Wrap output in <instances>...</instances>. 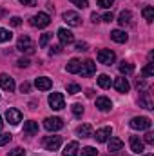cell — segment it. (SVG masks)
Listing matches in <instances>:
<instances>
[{
    "mask_svg": "<svg viewBox=\"0 0 154 156\" xmlns=\"http://www.w3.org/2000/svg\"><path fill=\"white\" fill-rule=\"evenodd\" d=\"M114 20V15L113 13H105L103 15V22H113Z\"/></svg>",
    "mask_w": 154,
    "mask_h": 156,
    "instance_id": "bcb514c9",
    "label": "cell"
},
{
    "mask_svg": "<svg viewBox=\"0 0 154 156\" xmlns=\"http://www.w3.org/2000/svg\"><path fill=\"white\" fill-rule=\"evenodd\" d=\"M51 38H53V35H51V33H44V35L40 37L38 45H40V47H45V45L49 44V40H51Z\"/></svg>",
    "mask_w": 154,
    "mask_h": 156,
    "instance_id": "4dcf8cb0",
    "label": "cell"
},
{
    "mask_svg": "<svg viewBox=\"0 0 154 156\" xmlns=\"http://www.w3.org/2000/svg\"><path fill=\"white\" fill-rule=\"evenodd\" d=\"M76 134L80 138H89V136L93 134V127H91L89 123H83V125H80L76 129Z\"/></svg>",
    "mask_w": 154,
    "mask_h": 156,
    "instance_id": "cb8c5ba5",
    "label": "cell"
},
{
    "mask_svg": "<svg viewBox=\"0 0 154 156\" xmlns=\"http://www.w3.org/2000/svg\"><path fill=\"white\" fill-rule=\"evenodd\" d=\"M96 154H98V151L94 147H91V145H87V147L82 149V156H96Z\"/></svg>",
    "mask_w": 154,
    "mask_h": 156,
    "instance_id": "1f68e13d",
    "label": "cell"
},
{
    "mask_svg": "<svg viewBox=\"0 0 154 156\" xmlns=\"http://www.w3.org/2000/svg\"><path fill=\"white\" fill-rule=\"evenodd\" d=\"M142 15H143V18H145L149 24H152V20H154V7H152V5H145V7L142 9Z\"/></svg>",
    "mask_w": 154,
    "mask_h": 156,
    "instance_id": "4316f807",
    "label": "cell"
},
{
    "mask_svg": "<svg viewBox=\"0 0 154 156\" xmlns=\"http://www.w3.org/2000/svg\"><path fill=\"white\" fill-rule=\"evenodd\" d=\"M143 140H145L143 144H149V145H154V133H147Z\"/></svg>",
    "mask_w": 154,
    "mask_h": 156,
    "instance_id": "ab89813d",
    "label": "cell"
},
{
    "mask_svg": "<svg viewBox=\"0 0 154 156\" xmlns=\"http://www.w3.org/2000/svg\"><path fill=\"white\" fill-rule=\"evenodd\" d=\"M69 2H73L76 7H80V9H85L87 5H89V2L87 0H69Z\"/></svg>",
    "mask_w": 154,
    "mask_h": 156,
    "instance_id": "74e56055",
    "label": "cell"
},
{
    "mask_svg": "<svg viewBox=\"0 0 154 156\" xmlns=\"http://www.w3.org/2000/svg\"><path fill=\"white\" fill-rule=\"evenodd\" d=\"M85 94H87L89 98H93V96H94V91H93V89H87V91H85Z\"/></svg>",
    "mask_w": 154,
    "mask_h": 156,
    "instance_id": "c3c4849f",
    "label": "cell"
},
{
    "mask_svg": "<svg viewBox=\"0 0 154 156\" xmlns=\"http://www.w3.org/2000/svg\"><path fill=\"white\" fill-rule=\"evenodd\" d=\"M143 156H154V154H143Z\"/></svg>",
    "mask_w": 154,
    "mask_h": 156,
    "instance_id": "f5cc1de1",
    "label": "cell"
},
{
    "mask_svg": "<svg viewBox=\"0 0 154 156\" xmlns=\"http://www.w3.org/2000/svg\"><path fill=\"white\" fill-rule=\"evenodd\" d=\"M67 93H69V94H78V93H82V89H80L78 83H69V85H67Z\"/></svg>",
    "mask_w": 154,
    "mask_h": 156,
    "instance_id": "836d02e7",
    "label": "cell"
},
{
    "mask_svg": "<svg viewBox=\"0 0 154 156\" xmlns=\"http://www.w3.org/2000/svg\"><path fill=\"white\" fill-rule=\"evenodd\" d=\"M76 51H87V44H85V42H78L76 44Z\"/></svg>",
    "mask_w": 154,
    "mask_h": 156,
    "instance_id": "f6af8a7d",
    "label": "cell"
},
{
    "mask_svg": "<svg viewBox=\"0 0 154 156\" xmlns=\"http://www.w3.org/2000/svg\"><path fill=\"white\" fill-rule=\"evenodd\" d=\"M20 4H24V5H27V7H33L35 4H37V0H18Z\"/></svg>",
    "mask_w": 154,
    "mask_h": 156,
    "instance_id": "ee69618b",
    "label": "cell"
},
{
    "mask_svg": "<svg viewBox=\"0 0 154 156\" xmlns=\"http://www.w3.org/2000/svg\"><path fill=\"white\" fill-rule=\"evenodd\" d=\"M2 127H4V122H2V116H0V131H2Z\"/></svg>",
    "mask_w": 154,
    "mask_h": 156,
    "instance_id": "f907efd6",
    "label": "cell"
},
{
    "mask_svg": "<svg viewBox=\"0 0 154 156\" xmlns=\"http://www.w3.org/2000/svg\"><path fill=\"white\" fill-rule=\"evenodd\" d=\"M35 85H37L38 91H49V89L53 87V80L47 78V76H38L35 80Z\"/></svg>",
    "mask_w": 154,
    "mask_h": 156,
    "instance_id": "2e32d148",
    "label": "cell"
},
{
    "mask_svg": "<svg viewBox=\"0 0 154 156\" xmlns=\"http://www.w3.org/2000/svg\"><path fill=\"white\" fill-rule=\"evenodd\" d=\"M44 127L47 131H51V133H56V131H60L64 127V122H62V118H58V116H51V118L44 120Z\"/></svg>",
    "mask_w": 154,
    "mask_h": 156,
    "instance_id": "52a82bcc",
    "label": "cell"
},
{
    "mask_svg": "<svg viewBox=\"0 0 154 156\" xmlns=\"http://www.w3.org/2000/svg\"><path fill=\"white\" fill-rule=\"evenodd\" d=\"M111 83H113V82H111V76H109V75H100V76H98V85H100L102 89H109Z\"/></svg>",
    "mask_w": 154,
    "mask_h": 156,
    "instance_id": "83f0119b",
    "label": "cell"
},
{
    "mask_svg": "<svg viewBox=\"0 0 154 156\" xmlns=\"http://www.w3.org/2000/svg\"><path fill=\"white\" fill-rule=\"evenodd\" d=\"M129 123H131V127L136 129V131H147V129H151V125H152L151 118H147V116H134Z\"/></svg>",
    "mask_w": 154,
    "mask_h": 156,
    "instance_id": "277c9868",
    "label": "cell"
},
{
    "mask_svg": "<svg viewBox=\"0 0 154 156\" xmlns=\"http://www.w3.org/2000/svg\"><path fill=\"white\" fill-rule=\"evenodd\" d=\"M5 120H7L11 125H18V123L22 122V113H20L18 109H13V107H9V109L5 111Z\"/></svg>",
    "mask_w": 154,
    "mask_h": 156,
    "instance_id": "30bf717a",
    "label": "cell"
},
{
    "mask_svg": "<svg viewBox=\"0 0 154 156\" xmlns=\"http://www.w3.org/2000/svg\"><path fill=\"white\" fill-rule=\"evenodd\" d=\"M145 149V144L138 138V136H131V151L136 153V154H142Z\"/></svg>",
    "mask_w": 154,
    "mask_h": 156,
    "instance_id": "ac0fdd59",
    "label": "cell"
},
{
    "mask_svg": "<svg viewBox=\"0 0 154 156\" xmlns=\"http://www.w3.org/2000/svg\"><path fill=\"white\" fill-rule=\"evenodd\" d=\"M9 24H11L13 27H18V26L22 24V18H20V16H13V18H9Z\"/></svg>",
    "mask_w": 154,
    "mask_h": 156,
    "instance_id": "f35d334b",
    "label": "cell"
},
{
    "mask_svg": "<svg viewBox=\"0 0 154 156\" xmlns=\"http://www.w3.org/2000/svg\"><path fill=\"white\" fill-rule=\"evenodd\" d=\"M4 15H5V11H4V9H0V16H4Z\"/></svg>",
    "mask_w": 154,
    "mask_h": 156,
    "instance_id": "816d5d0a",
    "label": "cell"
},
{
    "mask_svg": "<svg viewBox=\"0 0 154 156\" xmlns=\"http://www.w3.org/2000/svg\"><path fill=\"white\" fill-rule=\"evenodd\" d=\"M11 38H13V35H11V31H7V29H4V27H0V44H4V42H9Z\"/></svg>",
    "mask_w": 154,
    "mask_h": 156,
    "instance_id": "f1b7e54d",
    "label": "cell"
},
{
    "mask_svg": "<svg viewBox=\"0 0 154 156\" xmlns=\"http://www.w3.org/2000/svg\"><path fill=\"white\" fill-rule=\"evenodd\" d=\"M96 107L102 111V113H109L113 109V102L107 98V96H98L96 98Z\"/></svg>",
    "mask_w": 154,
    "mask_h": 156,
    "instance_id": "5bb4252c",
    "label": "cell"
},
{
    "mask_svg": "<svg viewBox=\"0 0 154 156\" xmlns=\"http://www.w3.org/2000/svg\"><path fill=\"white\" fill-rule=\"evenodd\" d=\"M80 153V145H78V142H69L65 147H64V156H78Z\"/></svg>",
    "mask_w": 154,
    "mask_h": 156,
    "instance_id": "ffe728a7",
    "label": "cell"
},
{
    "mask_svg": "<svg viewBox=\"0 0 154 156\" xmlns=\"http://www.w3.org/2000/svg\"><path fill=\"white\" fill-rule=\"evenodd\" d=\"M24 133L29 134V136H35L38 133V123L35 120H29V122H24Z\"/></svg>",
    "mask_w": 154,
    "mask_h": 156,
    "instance_id": "44dd1931",
    "label": "cell"
},
{
    "mask_svg": "<svg viewBox=\"0 0 154 156\" xmlns=\"http://www.w3.org/2000/svg\"><path fill=\"white\" fill-rule=\"evenodd\" d=\"M80 66H82V62L78 60V58H73V60H69V64H67V73H71V75H76L78 71H80Z\"/></svg>",
    "mask_w": 154,
    "mask_h": 156,
    "instance_id": "d4e9b609",
    "label": "cell"
},
{
    "mask_svg": "<svg viewBox=\"0 0 154 156\" xmlns=\"http://www.w3.org/2000/svg\"><path fill=\"white\" fill-rule=\"evenodd\" d=\"M29 24H31L33 27L44 29V27H47V26L51 24V16H49L47 13H38V15H33V16L29 18Z\"/></svg>",
    "mask_w": 154,
    "mask_h": 156,
    "instance_id": "7a4b0ae2",
    "label": "cell"
},
{
    "mask_svg": "<svg viewBox=\"0 0 154 156\" xmlns=\"http://www.w3.org/2000/svg\"><path fill=\"white\" fill-rule=\"evenodd\" d=\"M120 73H121V75H132V73H134V64L123 60V62L120 64Z\"/></svg>",
    "mask_w": 154,
    "mask_h": 156,
    "instance_id": "484cf974",
    "label": "cell"
},
{
    "mask_svg": "<svg viewBox=\"0 0 154 156\" xmlns=\"http://www.w3.org/2000/svg\"><path fill=\"white\" fill-rule=\"evenodd\" d=\"M111 38L114 40V42H118V44H125V42L129 40V37H127L125 31H121V29H114V31H111Z\"/></svg>",
    "mask_w": 154,
    "mask_h": 156,
    "instance_id": "603a6c76",
    "label": "cell"
},
{
    "mask_svg": "<svg viewBox=\"0 0 154 156\" xmlns=\"http://www.w3.org/2000/svg\"><path fill=\"white\" fill-rule=\"evenodd\" d=\"M96 2H98V5L103 7V9H111V7L114 5V0H96Z\"/></svg>",
    "mask_w": 154,
    "mask_h": 156,
    "instance_id": "e575fe53",
    "label": "cell"
},
{
    "mask_svg": "<svg viewBox=\"0 0 154 156\" xmlns=\"http://www.w3.org/2000/svg\"><path fill=\"white\" fill-rule=\"evenodd\" d=\"M91 20H93L94 24H98V22H100V16H98L96 13H93V15H91Z\"/></svg>",
    "mask_w": 154,
    "mask_h": 156,
    "instance_id": "7dc6e473",
    "label": "cell"
},
{
    "mask_svg": "<svg viewBox=\"0 0 154 156\" xmlns=\"http://www.w3.org/2000/svg\"><path fill=\"white\" fill-rule=\"evenodd\" d=\"M16 49H18L20 53H26V55H33V53L37 51V47H35L33 40L29 38L27 35H22L20 38L16 40Z\"/></svg>",
    "mask_w": 154,
    "mask_h": 156,
    "instance_id": "6da1fadb",
    "label": "cell"
},
{
    "mask_svg": "<svg viewBox=\"0 0 154 156\" xmlns=\"http://www.w3.org/2000/svg\"><path fill=\"white\" fill-rule=\"evenodd\" d=\"M71 109H73V115H75L76 118H82V115H83V107H82V104H75Z\"/></svg>",
    "mask_w": 154,
    "mask_h": 156,
    "instance_id": "d6a6232c",
    "label": "cell"
},
{
    "mask_svg": "<svg viewBox=\"0 0 154 156\" xmlns=\"http://www.w3.org/2000/svg\"><path fill=\"white\" fill-rule=\"evenodd\" d=\"M11 138H13V134H9V133H2V134H0V145L9 144V142H11Z\"/></svg>",
    "mask_w": 154,
    "mask_h": 156,
    "instance_id": "8d00e7d4",
    "label": "cell"
},
{
    "mask_svg": "<svg viewBox=\"0 0 154 156\" xmlns=\"http://www.w3.org/2000/svg\"><path fill=\"white\" fill-rule=\"evenodd\" d=\"M62 18H64V22H65L67 26H71V27L82 26V18H80V15H78L76 11H65V13L62 15Z\"/></svg>",
    "mask_w": 154,
    "mask_h": 156,
    "instance_id": "ba28073f",
    "label": "cell"
},
{
    "mask_svg": "<svg viewBox=\"0 0 154 156\" xmlns=\"http://www.w3.org/2000/svg\"><path fill=\"white\" fill-rule=\"evenodd\" d=\"M111 134H113V129H111V127H102V129H98V131H96L94 138H96V142L105 144V142L111 138Z\"/></svg>",
    "mask_w": 154,
    "mask_h": 156,
    "instance_id": "9a60e30c",
    "label": "cell"
},
{
    "mask_svg": "<svg viewBox=\"0 0 154 156\" xmlns=\"http://www.w3.org/2000/svg\"><path fill=\"white\" fill-rule=\"evenodd\" d=\"M62 53V47L60 45H53L51 49H49V55H60Z\"/></svg>",
    "mask_w": 154,
    "mask_h": 156,
    "instance_id": "b9f144b4",
    "label": "cell"
},
{
    "mask_svg": "<svg viewBox=\"0 0 154 156\" xmlns=\"http://www.w3.org/2000/svg\"><path fill=\"white\" fill-rule=\"evenodd\" d=\"M152 58H154V53L151 51V53H149V62H151V64H152Z\"/></svg>",
    "mask_w": 154,
    "mask_h": 156,
    "instance_id": "681fc988",
    "label": "cell"
},
{
    "mask_svg": "<svg viewBox=\"0 0 154 156\" xmlns=\"http://www.w3.org/2000/svg\"><path fill=\"white\" fill-rule=\"evenodd\" d=\"M5 156H26V151H24L22 147H15L13 151H9Z\"/></svg>",
    "mask_w": 154,
    "mask_h": 156,
    "instance_id": "d590c367",
    "label": "cell"
},
{
    "mask_svg": "<svg viewBox=\"0 0 154 156\" xmlns=\"http://www.w3.org/2000/svg\"><path fill=\"white\" fill-rule=\"evenodd\" d=\"M82 76H91V75H94L96 73V64L93 62V60H85L82 66H80V71H78Z\"/></svg>",
    "mask_w": 154,
    "mask_h": 156,
    "instance_id": "8fae6325",
    "label": "cell"
},
{
    "mask_svg": "<svg viewBox=\"0 0 154 156\" xmlns=\"http://www.w3.org/2000/svg\"><path fill=\"white\" fill-rule=\"evenodd\" d=\"M118 22H120V26L121 27H129L131 24H132V13L131 11H121L120 15H118Z\"/></svg>",
    "mask_w": 154,
    "mask_h": 156,
    "instance_id": "e0dca14e",
    "label": "cell"
},
{
    "mask_svg": "<svg viewBox=\"0 0 154 156\" xmlns=\"http://www.w3.org/2000/svg\"><path fill=\"white\" fill-rule=\"evenodd\" d=\"M0 87H2L4 91H7V93H13V91H15V80L9 76V75L2 73V75H0Z\"/></svg>",
    "mask_w": 154,
    "mask_h": 156,
    "instance_id": "4fadbf2b",
    "label": "cell"
},
{
    "mask_svg": "<svg viewBox=\"0 0 154 156\" xmlns=\"http://www.w3.org/2000/svg\"><path fill=\"white\" fill-rule=\"evenodd\" d=\"M107 142H109V151L111 153H118V151L123 149V142L116 136H111V140H107Z\"/></svg>",
    "mask_w": 154,
    "mask_h": 156,
    "instance_id": "7402d4cb",
    "label": "cell"
},
{
    "mask_svg": "<svg viewBox=\"0 0 154 156\" xmlns=\"http://www.w3.org/2000/svg\"><path fill=\"white\" fill-rule=\"evenodd\" d=\"M29 91H31V83L29 82H24L20 85V93H29Z\"/></svg>",
    "mask_w": 154,
    "mask_h": 156,
    "instance_id": "60d3db41",
    "label": "cell"
},
{
    "mask_svg": "<svg viewBox=\"0 0 154 156\" xmlns=\"http://www.w3.org/2000/svg\"><path fill=\"white\" fill-rule=\"evenodd\" d=\"M142 73H143V76H145V78L154 76V64H151V62H149V64L143 67V71H142Z\"/></svg>",
    "mask_w": 154,
    "mask_h": 156,
    "instance_id": "f546056e",
    "label": "cell"
},
{
    "mask_svg": "<svg viewBox=\"0 0 154 156\" xmlns=\"http://www.w3.org/2000/svg\"><path fill=\"white\" fill-rule=\"evenodd\" d=\"M96 58H98L100 64H103V66H111V64H114L116 55H114V51H111V49H100L98 55H96Z\"/></svg>",
    "mask_w": 154,
    "mask_h": 156,
    "instance_id": "8992f818",
    "label": "cell"
},
{
    "mask_svg": "<svg viewBox=\"0 0 154 156\" xmlns=\"http://www.w3.org/2000/svg\"><path fill=\"white\" fill-rule=\"evenodd\" d=\"M62 145V136H44L42 147L45 151H58Z\"/></svg>",
    "mask_w": 154,
    "mask_h": 156,
    "instance_id": "3957f363",
    "label": "cell"
},
{
    "mask_svg": "<svg viewBox=\"0 0 154 156\" xmlns=\"http://www.w3.org/2000/svg\"><path fill=\"white\" fill-rule=\"evenodd\" d=\"M47 102H49L51 109H54V111H60V109H64V107H65V98H64V94H62V93H51Z\"/></svg>",
    "mask_w": 154,
    "mask_h": 156,
    "instance_id": "5b68a950",
    "label": "cell"
},
{
    "mask_svg": "<svg viewBox=\"0 0 154 156\" xmlns=\"http://www.w3.org/2000/svg\"><path fill=\"white\" fill-rule=\"evenodd\" d=\"M29 64H31V62H29L27 58H20V60L16 62V66H18V67H27Z\"/></svg>",
    "mask_w": 154,
    "mask_h": 156,
    "instance_id": "7bdbcfd3",
    "label": "cell"
},
{
    "mask_svg": "<svg viewBox=\"0 0 154 156\" xmlns=\"http://www.w3.org/2000/svg\"><path fill=\"white\" fill-rule=\"evenodd\" d=\"M114 87L118 93H129V89H131V83L127 82V78L121 76V78H116L114 80Z\"/></svg>",
    "mask_w": 154,
    "mask_h": 156,
    "instance_id": "d6986e66",
    "label": "cell"
},
{
    "mask_svg": "<svg viewBox=\"0 0 154 156\" xmlns=\"http://www.w3.org/2000/svg\"><path fill=\"white\" fill-rule=\"evenodd\" d=\"M140 104L145 107V109H154V104H152V94L149 89H142V94H140Z\"/></svg>",
    "mask_w": 154,
    "mask_h": 156,
    "instance_id": "7c38bea8",
    "label": "cell"
},
{
    "mask_svg": "<svg viewBox=\"0 0 154 156\" xmlns=\"http://www.w3.org/2000/svg\"><path fill=\"white\" fill-rule=\"evenodd\" d=\"M56 37H58L60 42H62V45H69V44L75 42V35H73L69 29H65V27H60L58 33H56Z\"/></svg>",
    "mask_w": 154,
    "mask_h": 156,
    "instance_id": "9c48e42d",
    "label": "cell"
}]
</instances>
